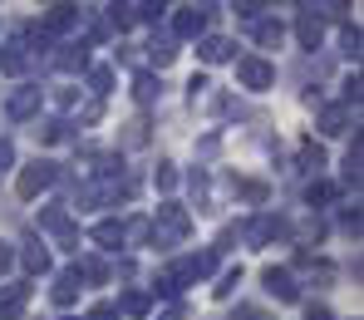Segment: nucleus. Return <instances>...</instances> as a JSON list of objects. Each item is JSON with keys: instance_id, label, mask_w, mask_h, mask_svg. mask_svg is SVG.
Returning a JSON list of instances; mask_svg holds the SVG:
<instances>
[{"instance_id": "7ed1b4c3", "label": "nucleus", "mask_w": 364, "mask_h": 320, "mask_svg": "<svg viewBox=\"0 0 364 320\" xmlns=\"http://www.w3.org/2000/svg\"><path fill=\"white\" fill-rule=\"evenodd\" d=\"M60 178V168L55 163H30L25 173H20V197H35V192H45L50 183Z\"/></svg>"}, {"instance_id": "2eb2a0df", "label": "nucleus", "mask_w": 364, "mask_h": 320, "mask_svg": "<svg viewBox=\"0 0 364 320\" xmlns=\"http://www.w3.org/2000/svg\"><path fill=\"white\" fill-rule=\"evenodd\" d=\"M40 227H45V232H64V227H69L64 202H55V207H45V212H40Z\"/></svg>"}, {"instance_id": "1a4fd4ad", "label": "nucleus", "mask_w": 364, "mask_h": 320, "mask_svg": "<svg viewBox=\"0 0 364 320\" xmlns=\"http://www.w3.org/2000/svg\"><path fill=\"white\" fill-rule=\"evenodd\" d=\"M25 64H30V50H25V40H10V45L0 50V69H5V74H25Z\"/></svg>"}, {"instance_id": "bb28decb", "label": "nucleus", "mask_w": 364, "mask_h": 320, "mask_svg": "<svg viewBox=\"0 0 364 320\" xmlns=\"http://www.w3.org/2000/svg\"><path fill=\"white\" fill-rule=\"evenodd\" d=\"M15 163V148H10V138H0V173Z\"/></svg>"}, {"instance_id": "a878e982", "label": "nucleus", "mask_w": 364, "mask_h": 320, "mask_svg": "<svg viewBox=\"0 0 364 320\" xmlns=\"http://www.w3.org/2000/svg\"><path fill=\"white\" fill-rule=\"evenodd\" d=\"M345 104H360V74L345 79Z\"/></svg>"}, {"instance_id": "aec40b11", "label": "nucleus", "mask_w": 364, "mask_h": 320, "mask_svg": "<svg viewBox=\"0 0 364 320\" xmlns=\"http://www.w3.org/2000/svg\"><path fill=\"white\" fill-rule=\"evenodd\" d=\"M133 94H138V104H148V99H153V94H158V79H153V74H148V69H143V74H138V79H133Z\"/></svg>"}, {"instance_id": "4468645a", "label": "nucleus", "mask_w": 364, "mask_h": 320, "mask_svg": "<svg viewBox=\"0 0 364 320\" xmlns=\"http://www.w3.org/2000/svg\"><path fill=\"white\" fill-rule=\"evenodd\" d=\"M60 69H69V74H74V69H89V45H79V40H74V45H64Z\"/></svg>"}, {"instance_id": "9b49d317", "label": "nucleus", "mask_w": 364, "mask_h": 320, "mask_svg": "<svg viewBox=\"0 0 364 320\" xmlns=\"http://www.w3.org/2000/svg\"><path fill=\"white\" fill-rule=\"evenodd\" d=\"M148 301H153V296H148V291H128V296H119V306H114V316H148Z\"/></svg>"}, {"instance_id": "dca6fc26", "label": "nucleus", "mask_w": 364, "mask_h": 320, "mask_svg": "<svg viewBox=\"0 0 364 320\" xmlns=\"http://www.w3.org/2000/svg\"><path fill=\"white\" fill-rule=\"evenodd\" d=\"M94 242H99V247H123V227L119 222H99V227H94Z\"/></svg>"}, {"instance_id": "f8f14e48", "label": "nucleus", "mask_w": 364, "mask_h": 320, "mask_svg": "<svg viewBox=\"0 0 364 320\" xmlns=\"http://www.w3.org/2000/svg\"><path fill=\"white\" fill-rule=\"evenodd\" d=\"M296 25H301V45H305V50H315V45H320V35H325L320 15H315V10H301V20H296Z\"/></svg>"}, {"instance_id": "20e7f679", "label": "nucleus", "mask_w": 364, "mask_h": 320, "mask_svg": "<svg viewBox=\"0 0 364 320\" xmlns=\"http://www.w3.org/2000/svg\"><path fill=\"white\" fill-rule=\"evenodd\" d=\"M202 30H207V10L187 5V10H178V15H173V35H178V40H197Z\"/></svg>"}, {"instance_id": "f257e3e1", "label": "nucleus", "mask_w": 364, "mask_h": 320, "mask_svg": "<svg viewBox=\"0 0 364 320\" xmlns=\"http://www.w3.org/2000/svg\"><path fill=\"white\" fill-rule=\"evenodd\" d=\"M158 222H163V232H153V242H158V247H168V242L187 237V227H192V217L182 212L178 202H163V207H158Z\"/></svg>"}, {"instance_id": "cd10ccee", "label": "nucleus", "mask_w": 364, "mask_h": 320, "mask_svg": "<svg viewBox=\"0 0 364 320\" xmlns=\"http://www.w3.org/2000/svg\"><path fill=\"white\" fill-rule=\"evenodd\" d=\"M10 266H15V252H10V247H0V271H10Z\"/></svg>"}, {"instance_id": "423d86ee", "label": "nucleus", "mask_w": 364, "mask_h": 320, "mask_svg": "<svg viewBox=\"0 0 364 320\" xmlns=\"http://www.w3.org/2000/svg\"><path fill=\"white\" fill-rule=\"evenodd\" d=\"M266 291H271V296H281V301H301L296 276H291L286 266H266Z\"/></svg>"}, {"instance_id": "a211bd4d", "label": "nucleus", "mask_w": 364, "mask_h": 320, "mask_svg": "<svg viewBox=\"0 0 364 320\" xmlns=\"http://www.w3.org/2000/svg\"><path fill=\"white\" fill-rule=\"evenodd\" d=\"M345 119H350L345 109H325L320 114V133H345Z\"/></svg>"}, {"instance_id": "39448f33", "label": "nucleus", "mask_w": 364, "mask_h": 320, "mask_svg": "<svg viewBox=\"0 0 364 320\" xmlns=\"http://www.w3.org/2000/svg\"><path fill=\"white\" fill-rule=\"evenodd\" d=\"M35 109H40V89H35V84H25V89H15V94L5 99V114H10V119H30Z\"/></svg>"}, {"instance_id": "393cba45", "label": "nucleus", "mask_w": 364, "mask_h": 320, "mask_svg": "<svg viewBox=\"0 0 364 320\" xmlns=\"http://www.w3.org/2000/svg\"><path fill=\"white\" fill-rule=\"evenodd\" d=\"M60 138H69V124L64 119H50L45 124V143H60Z\"/></svg>"}, {"instance_id": "b1692460", "label": "nucleus", "mask_w": 364, "mask_h": 320, "mask_svg": "<svg viewBox=\"0 0 364 320\" xmlns=\"http://www.w3.org/2000/svg\"><path fill=\"white\" fill-rule=\"evenodd\" d=\"M237 286H242V266H237V271H227V276H222V286H217V296H222V301H227V296H232V291H237Z\"/></svg>"}, {"instance_id": "4be33fe9", "label": "nucleus", "mask_w": 364, "mask_h": 320, "mask_svg": "<svg viewBox=\"0 0 364 320\" xmlns=\"http://www.w3.org/2000/svg\"><path fill=\"white\" fill-rule=\"evenodd\" d=\"M25 266H30V271H50V252H45V247H30V252H25Z\"/></svg>"}, {"instance_id": "ddd939ff", "label": "nucleus", "mask_w": 364, "mask_h": 320, "mask_svg": "<svg viewBox=\"0 0 364 320\" xmlns=\"http://www.w3.org/2000/svg\"><path fill=\"white\" fill-rule=\"evenodd\" d=\"M79 286H84V276H79V271H64L60 281H55V301H60V306H74Z\"/></svg>"}, {"instance_id": "412c9836", "label": "nucleus", "mask_w": 364, "mask_h": 320, "mask_svg": "<svg viewBox=\"0 0 364 320\" xmlns=\"http://www.w3.org/2000/svg\"><path fill=\"white\" fill-rule=\"evenodd\" d=\"M109 84H114V74H109V69H94V74H89V94H99V99H104V94H109Z\"/></svg>"}, {"instance_id": "f03ea898", "label": "nucleus", "mask_w": 364, "mask_h": 320, "mask_svg": "<svg viewBox=\"0 0 364 320\" xmlns=\"http://www.w3.org/2000/svg\"><path fill=\"white\" fill-rule=\"evenodd\" d=\"M237 79H242V89H271L276 69L261 60V55H246V60H237Z\"/></svg>"}, {"instance_id": "5701e85b", "label": "nucleus", "mask_w": 364, "mask_h": 320, "mask_svg": "<svg viewBox=\"0 0 364 320\" xmlns=\"http://www.w3.org/2000/svg\"><path fill=\"white\" fill-rule=\"evenodd\" d=\"M330 197H335L330 183H310V188H305V202H310V207H315V202H330Z\"/></svg>"}, {"instance_id": "6ab92c4d", "label": "nucleus", "mask_w": 364, "mask_h": 320, "mask_svg": "<svg viewBox=\"0 0 364 320\" xmlns=\"http://www.w3.org/2000/svg\"><path fill=\"white\" fill-rule=\"evenodd\" d=\"M281 35H286V30H281L276 20H256V40H261V45H281Z\"/></svg>"}, {"instance_id": "0eeeda50", "label": "nucleus", "mask_w": 364, "mask_h": 320, "mask_svg": "<svg viewBox=\"0 0 364 320\" xmlns=\"http://www.w3.org/2000/svg\"><path fill=\"white\" fill-rule=\"evenodd\" d=\"M197 55H202L207 64H222V60H232V55H237V45H232V40H222V35H207V40L197 45Z\"/></svg>"}, {"instance_id": "9d476101", "label": "nucleus", "mask_w": 364, "mask_h": 320, "mask_svg": "<svg viewBox=\"0 0 364 320\" xmlns=\"http://www.w3.org/2000/svg\"><path fill=\"white\" fill-rule=\"evenodd\" d=\"M45 25H50V30H79V25H84V10H74V5H55V10L45 15Z\"/></svg>"}, {"instance_id": "6e6552de", "label": "nucleus", "mask_w": 364, "mask_h": 320, "mask_svg": "<svg viewBox=\"0 0 364 320\" xmlns=\"http://www.w3.org/2000/svg\"><path fill=\"white\" fill-rule=\"evenodd\" d=\"M25 301H30V286H10V291H0V320H15L20 311H25Z\"/></svg>"}, {"instance_id": "f3484780", "label": "nucleus", "mask_w": 364, "mask_h": 320, "mask_svg": "<svg viewBox=\"0 0 364 320\" xmlns=\"http://www.w3.org/2000/svg\"><path fill=\"white\" fill-rule=\"evenodd\" d=\"M173 55H178V40H173V35L153 40V64H158V69H163V64H173Z\"/></svg>"}]
</instances>
